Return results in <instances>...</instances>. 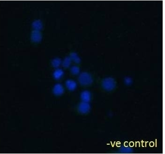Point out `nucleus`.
<instances>
[{
    "instance_id": "9b49d317",
    "label": "nucleus",
    "mask_w": 165,
    "mask_h": 154,
    "mask_svg": "<svg viewBox=\"0 0 165 154\" xmlns=\"http://www.w3.org/2000/svg\"><path fill=\"white\" fill-rule=\"evenodd\" d=\"M62 61L61 59L59 58H55L52 60L51 65L54 68L57 69L62 65Z\"/></svg>"
},
{
    "instance_id": "2eb2a0df",
    "label": "nucleus",
    "mask_w": 165,
    "mask_h": 154,
    "mask_svg": "<svg viewBox=\"0 0 165 154\" xmlns=\"http://www.w3.org/2000/svg\"><path fill=\"white\" fill-rule=\"evenodd\" d=\"M132 79L130 77H126L124 78V83L127 85H130L132 84Z\"/></svg>"
},
{
    "instance_id": "1a4fd4ad",
    "label": "nucleus",
    "mask_w": 165,
    "mask_h": 154,
    "mask_svg": "<svg viewBox=\"0 0 165 154\" xmlns=\"http://www.w3.org/2000/svg\"><path fill=\"white\" fill-rule=\"evenodd\" d=\"M64 71L63 69H57L54 72L53 77L54 79L56 80H59L61 79L64 75Z\"/></svg>"
},
{
    "instance_id": "ddd939ff",
    "label": "nucleus",
    "mask_w": 165,
    "mask_h": 154,
    "mask_svg": "<svg viewBox=\"0 0 165 154\" xmlns=\"http://www.w3.org/2000/svg\"><path fill=\"white\" fill-rule=\"evenodd\" d=\"M119 152L121 153H131L133 152V150L129 147H122L120 149Z\"/></svg>"
},
{
    "instance_id": "f8f14e48",
    "label": "nucleus",
    "mask_w": 165,
    "mask_h": 154,
    "mask_svg": "<svg viewBox=\"0 0 165 154\" xmlns=\"http://www.w3.org/2000/svg\"><path fill=\"white\" fill-rule=\"evenodd\" d=\"M71 62H72V60H71L70 57H66L62 61V65H63L64 68H68L71 65Z\"/></svg>"
},
{
    "instance_id": "f257e3e1",
    "label": "nucleus",
    "mask_w": 165,
    "mask_h": 154,
    "mask_svg": "<svg viewBox=\"0 0 165 154\" xmlns=\"http://www.w3.org/2000/svg\"><path fill=\"white\" fill-rule=\"evenodd\" d=\"M79 83L82 85L87 86L91 85L93 82L92 76L87 72L81 73L79 77Z\"/></svg>"
},
{
    "instance_id": "423d86ee",
    "label": "nucleus",
    "mask_w": 165,
    "mask_h": 154,
    "mask_svg": "<svg viewBox=\"0 0 165 154\" xmlns=\"http://www.w3.org/2000/svg\"><path fill=\"white\" fill-rule=\"evenodd\" d=\"M66 86L68 89L70 91H73L75 90L77 88V84L74 80H67L65 83Z\"/></svg>"
},
{
    "instance_id": "f03ea898",
    "label": "nucleus",
    "mask_w": 165,
    "mask_h": 154,
    "mask_svg": "<svg viewBox=\"0 0 165 154\" xmlns=\"http://www.w3.org/2000/svg\"><path fill=\"white\" fill-rule=\"evenodd\" d=\"M102 86L104 89L107 91H111L115 89L116 87L115 80L111 77L105 78L102 82Z\"/></svg>"
},
{
    "instance_id": "4468645a",
    "label": "nucleus",
    "mask_w": 165,
    "mask_h": 154,
    "mask_svg": "<svg viewBox=\"0 0 165 154\" xmlns=\"http://www.w3.org/2000/svg\"><path fill=\"white\" fill-rule=\"evenodd\" d=\"M80 68L77 66H72L70 69V72L74 75H77L80 74Z\"/></svg>"
},
{
    "instance_id": "6e6552de",
    "label": "nucleus",
    "mask_w": 165,
    "mask_h": 154,
    "mask_svg": "<svg viewBox=\"0 0 165 154\" xmlns=\"http://www.w3.org/2000/svg\"><path fill=\"white\" fill-rule=\"evenodd\" d=\"M32 27L34 30L40 31L43 29V23L40 20H36L32 23Z\"/></svg>"
},
{
    "instance_id": "9d476101",
    "label": "nucleus",
    "mask_w": 165,
    "mask_h": 154,
    "mask_svg": "<svg viewBox=\"0 0 165 154\" xmlns=\"http://www.w3.org/2000/svg\"><path fill=\"white\" fill-rule=\"evenodd\" d=\"M70 57L71 58L72 61H74L75 63H77V64H80L81 61L80 58V57L79 55L75 52L71 53Z\"/></svg>"
},
{
    "instance_id": "39448f33",
    "label": "nucleus",
    "mask_w": 165,
    "mask_h": 154,
    "mask_svg": "<svg viewBox=\"0 0 165 154\" xmlns=\"http://www.w3.org/2000/svg\"><path fill=\"white\" fill-rule=\"evenodd\" d=\"M64 92V87L61 84H57L54 85L53 89V92L55 96H59L63 95Z\"/></svg>"
},
{
    "instance_id": "7ed1b4c3",
    "label": "nucleus",
    "mask_w": 165,
    "mask_h": 154,
    "mask_svg": "<svg viewBox=\"0 0 165 154\" xmlns=\"http://www.w3.org/2000/svg\"><path fill=\"white\" fill-rule=\"evenodd\" d=\"M31 40L34 43H38L41 42L42 39V35L39 31L34 30L31 33Z\"/></svg>"
},
{
    "instance_id": "0eeeda50",
    "label": "nucleus",
    "mask_w": 165,
    "mask_h": 154,
    "mask_svg": "<svg viewBox=\"0 0 165 154\" xmlns=\"http://www.w3.org/2000/svg\"><path fill=\"white\" fill-rule=\"evenodd\" d=\"M81 99L83 102H89L91 100V94L88 90H84L81 94Z\"/></svg>"
},
{
    "instance_id": "20e7f679",
    "label": "nucleus",
    "mask_w": 165,
    "mask_h": 154,
    "mask_svg": "<svg viewBox=\"0 0 165 154\" xmlns=\"http://www.w3.org/2000/svg\"><path fill=\"white\" fill-rule=\"evenodd\" d=\"M90 110V105L88 102H82L79 104L78 110L82 114H86L89 112Z\"/></svg>"
}]
</instances>
